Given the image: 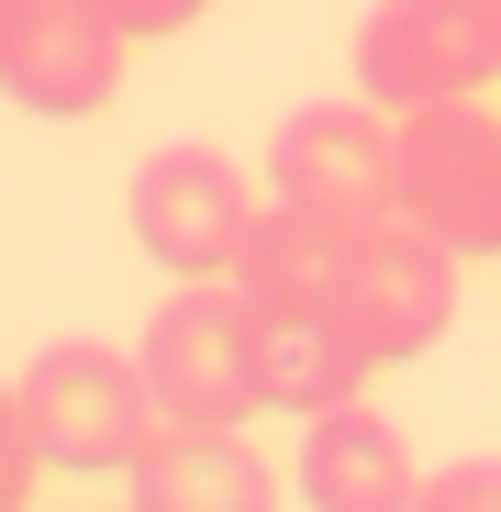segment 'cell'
<instances>
[{
  "label": "cell",
  "mask_w": 501,
  "mask_h": 512,
  "mask_svg": "<svg viewBox=\"0 0 501 512\" xmlns=\"http://www.w3.org/2000/svg\"><path fill=\"white\" fill-rule=\"evenodd\" d=\"M34 468H45V446H34V423H23V390L0 379V512L34 501Z\"/></svg>",
  "instance_id": "4fadbf2b"
},
{
  "label": "cell",
  "mask_w": 501,
  "mask_h": 512,
  "mask_svg": "<svg viewBox=\"0 0 501 512\" xmlns=\"http://www.w3.org/2000/svg\"><path fill=\"white\" fill-rule=\"evenodd\" d=\"M457 268L468 256L446 234H424L412 212L346 234V290H334V323L357 334V357L368 368H412L424 346H446V323H457Z\"/></svg>",
  "instance_id": "3957f363"
},
{
  "label": "cell",
  "mask_w": 501,
  "mask_h": 512,
  "mask_svg": "<svg viewBox=\"0 0 501 512\" xmlns=\"http://www.w3.org/2000/svg\"><path fill=\"white\" fill-rule=\"evenodd\" d=\"M412 512H501V457H457V468H435Z\"/></svg>",
  "instance_id": "5bb4252c"
},
{
  "label": "cell",
  "mask_w": 501,
  "mask_h": 512,
  "mask_svg": "<svg viewBox=\"0 0 501 512\" xmlns=\"http://www.w3.org/2000/svg\"><path fill=\"white\" fill-rule=\"evenodd\" d=\"M145 390L167 423H257L268 390H257V301L234 279H179L145 323Z\"/></svg>",
  "instance_id": "7a4b0ae2"
},
{
  "label": "cell",
  "mask_w": 501,
  "mask_h": 512,
  "mask_svg": "<svg viewBox=\"0 0 501 512\" xmlns=\"http://www.w3.org/2000/svg\"><path fill=\"white\" fill-rule=\"evenodd\" d=\"M390 134H401V112H379L368 90L290 112V123L268 134V201L301 212V223H323V234L390 223V212H401V190H390Z\"/></svg>",
  "instance_id": "277c9868"
},
{
  "label": "cell",
  "mask_w": 501,
  "mask_h": 512,
  "mask_svg": "<svg viewBox=\"0 0 501 512\" xmlns=\"http://www.w3.org/2000/svg\"><path fill=\"white\" fill-rule=\"evenodd\" d=\"M123 223H134V245L167 279H234L245 234H257V190H245V167L212 156V145H156L134 167Z\"/></svg>",
  "instance_id": "52a82bcc"
},
{
  "label": "cell",
  "mask_w": 501,
  "mask_h": 512,
  "mask_svg": "<svg viewBox=\"0 0 501 512\" xmlns=\"http://www.w3.org/2000/svg\"><path fill=\"white\" fill-rule=\"evenodd\" d=\"M390 190H401L412 223L446 234L457 256H501V112H490L479 90L401 112V134H390Z\"/></svg>",
  "instance_id": "5b68a950"
},
{
  "label": "cell",
  "mask_w": 501,
  "mask_h": 512,
  "mask_svg": "<svg viewBox=\"0 0 501 512\" xmlns=\"http://www.w3.org/2000/svg\"><path fill=\"white\" fill-rule=\"evenodd\" d=\"M234 290L268 323H312V312H334V290H346V234H323V223L268 201L257 234H245V256H234Z\"/></svg>",
  "instance_id": "8fae6325"
},
{
  "label": "cell",
  "mask_w": 501,
  "mask_h": 512,
  "mask_svg": "<svg viewBox=\"0 0 501 512\" xmlns=\"http://www.w3.org/2000/svg\"><path fill=\"white\" fill-rule=\"evenodd\" d=\"M12 390H23V423H34L45 468H67V479H123L167 435V412L145 390V357L101 346V334H56V346H34Z\"/></svg>",
  "instance_id": "6da1fadb"
},
{
  "label": "cell",
  "mask_w": 501,
  "mask_h": 512,
  "mask_svg": "<svg viewBox=\"0 0 501 512\" xmlns=\"http://www.w3.org/2000/svg\"><path fill=\"white\" fill-rule=\"evenodd\" d=\"M123 56H134V34L112 23V0H34L23 34L0 45V101L34 123H90L123 90Z\"/></svg>",
  "instance_id": "ba28073f"
},
{
  "label": "cell",
  "mask_w": 501,
  "mask_h": 512,
  "mask_svg": "<svg viewBox=\"0 0 501 512\" xmlns=\"http://www.w3.org/2000/svg\"><path fill=\"white\" fill-rule=\"evenodd\" d=\"M379 368L357 357V334L334 323V312H312V323H268L257 312V390H268V412H334V401H357Z\"/></svg>",
  "instance_id": "7c38bea8"
},
{
  "label": "cell",
  "mask_w": 501,
  "mask_h": 512,
  "mask_svg": "<svg viewBox=\"0 0 501 512\" xmlns=\"http://www.w3.org/2000/svg\"><path fill=\"white\" fill-rule=\"evenodd\" d=\"M23 12H34V0H0V45H12V34H23Z\"/></svg>",
  "instance_id": "2e32d148"
},
{
  "label": "cell",
  "mask_w": 501,
  "mask_h": 512,
  "mask_svg": "<svg viewBox=\"0 0 501 512\" xmlns=\"http://www.w3.org/2000/svg\"><path fill=\"white\" fill-rule=\"evenodd\" d=\"M134 512H268L279 468L245 446V423H167V435L123 468Z\"/></svg>",
  "instance_id": "9c48e42d"
},
{
  "label": "cell",
  "mask_w": 501,
  "mask_h": 512,
  "mask_svg": "<svg viewBox=\"0 0 501 512\" xmlns=\"http://www.w3.org/2000/svg\"><path fill=\"white\" fill-rule=\"evenodd\" d=\"M501 78V0H379L357 23V90L379 112L468 101Z\"/></svg>",
  "instance_id": "8992f818"
},
{
  "label": "cell",
  "mask_w": 501,
  "mask_h": 512,
  "mask_svg": "<svg viewBox=\"0 0 501 512\" xmlns=\"http://www.w3.org/2000/svg\"><path fill=\"white\" fill-rule=\"evenodd\" d=\"M201 12H212V0H112V23H123L134 45H145V34H179V23H201Z\"/></svg>",
  "instance_id": "9a60e30c"
},
{
  "label": "cell",
  "mask_w": 501,
  "mask_h": 512,
  "mask_svg": "<svg viewBox=\"0 0 501 512\" xmlns=\"http://www.w3.org/2000/svg\"><path fill=\"white\" fill-rule=\"evenodd\" d=\"M290 501H312V512H412V501H424V468L401 457V435H390L379 412L334 401V412H312V423H301Z\"/></svg>",
  "instance_id": "30bf717a"
}]
</instances>
